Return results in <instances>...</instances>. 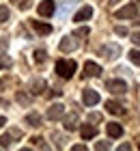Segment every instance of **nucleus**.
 I'll return each instance as SVG.
<instances>
[{
  "label": "nucleus",
  "instance_id": "obj_22",
  "mask_svg": "<svg viewBox=\"0 0 140 151\" xmlns=\"http://www.w3.org/2000/svg\"><path fill=\"white\" fill-rule=\"evenodd\" d=\"M28 2H30V0H13V4L19 6V9H28V6H30Z\"/></svg>",
  "mask_w": 140,
  "mask_h": 151
},
{
  "label": "nucleus",
  "instance_id": "obj_6",
  "mask_svg": "<svg viewBox=\"0 0 140 151\" xmlns=\"http://www.w3.org/2000/svg\"><path fill=\"white\" fill-rule=\"evenodd\" d=\"M75 47H78V41H75L73 37H62L60 43H58V50L60 52H73Z\"/></svg>",
  "mask_w": 140,
  "mask_h": 151
},
{
  "label": "nucleus",
  "instance_id": "obj_17",
  "mask_svg": "<svg viewBox=\"0 0 140 151\" xmlns=\"http://www.w3.org/2000/svg\"><path fill=\"white\" fill-rule=\"evenodd\" d=\"M26 123H28V125H32V127H39L41 125V116L34 114V112H30V114L26 116Z\"/></svg>",
  "mask_w": 140,
  "mask_h": 151
},
{
  "label": "nucleus",
  "instance_id": "obj_33",
  "mask_svg": "<svg viewBox=\"0 0 140 151\" xmlns=\"http://www.w3.org/2000/svg\"><path fill=\"white\" fill-rule=\"evenodd\" d=\"M136 4H140V0H136Z\"/></svg>",
  "mask_w": 140,
  "mask_h": 151
},
{
  "label": "nucleus",
  "instance_id": "obj_12",
  "mask_svg": "<svg viewBox=\"0 0 140 151\" xmlns=\"http://www.w3.org/2000/svg\"><path fill=\"white\" fill-rule=\"evenodd\" d=\"M106 110L112 112V114H125V108L118 104V101H114V99H108L106 101Z\"/></svg>",
  "mask_w": 140,
  "mask_h": 151
},
{
  "label": "nucleus",
  "instance_id": "obj_1",
  "mask_svg": "<svg viewBox=\"0 0 140 151\" xmlns=\"http://www.w3.org/2000/svg\"><path fill=\"white\" fill-rule=\"evenodd\" d=\"M56 73H58L60 78L69 80L75 73V60H58V63H56Z\"/></svg>",
  "mask_w": 140,
  "mask_h": 151
},
{
  "label": "nucleus",
  "instance_id": "obj_15",
  "mask_svg": "<svg viewBox=\"0 0 140 151\" xmlns=\"http://www.w3.org/2000/svg\"><path fill=\"white\" fill-rule=\"evenodd\" d=\"M101 54L106 58H116V54H121V47L118 45H106V47H101Z\"/></svg>",
  "mask_w": 140,
  "mask_h": 151
},
{
  "label": "nucleus",
  "instance_id": "obj_26",
  "mask_svg": "<svg viewBox=\"0 0 140 151\" xmlns=\"http://www.w3.org/2000/svg\"><path fill=\"white\" fill-rule=\"evenodd\" d=\"M131 41H134L136 45H140V32H134V35H131Z\"/></svg>",
  "mask_w": 140,
  "mask_h": 151
},
{
  "label": "nucleus",
  "instance_id": "obj_5",
  "mask_svg": "<svg viewBox=\"0 0 140 151\" xmlns=\"http://www.w3.org/2000/svg\"><path fill=\"white\" fill-rule=\"evenodd\" d=\"M82 101L86 106H95V104H99V93L93 91V88H86V91L82 93Z\"/></svg>",
  "mask_w": 140,
  "mask_h": 151
},
{
  "label": "nucleus",
  "instance_id": "obj_24",
  "mask_svg": "<svg viewBox=\"0 0 140 151\" xmlns=\"http://www.w3.org/2000/svg\"><path fill=\"white\" fill-rule=\"evenodd\" d=\"M88 32H90L88 28H78V30H75V37H86Z\"/></svg>",
  "mask_w": 140,
  "mask_h": 151
},
{
  "label": "nucleus",
  "instance_id": "obj_21",
  "mask_svg": "<svg viewBox=\"0 0 140 151\" xmlns=\"http://www.w3.org/2000/svg\"><path fill=\"white\" fill-rule=\"evenodd\" d=\"M95 149H99V151H106V149H110V142H108V140H99V142L95 145Z\"/></svg>",
  "mask_w": 140,
  "mask_h": 151
},
{
  "label": "nucleus",
  "instance_id": "obj_25",
  "mask_svg": "<svg viewBox=\"0 0 140 151\" xmlns=\"http://www.w3.org/2000/svg\"><path fill=\"white\" fill-rule=\"evenodd\" d=\"M114 32H116V35H127V28H123V26H116V28H114Z\"/></svg>",
  "mask_w": 140,
  "mask_h": 151
},
{
  "label": "nucleus",
  "instance_id": "obj_32",
  "mask_svg": "<svg viewBox=\"0 0 140 151\" xmlns=\"http://www.w3.org/2000/svg\"><path fill=\"white\" fill-rule=\"evenodd\" d=\"M4 123H6V121H4V116H0V127H2Z\"/></svg>",
  "mask_w": 140,
  "mask_h": 151
},
{
  "label": "nucleus",
  "instance_id": "obj_30",
  "mask_svg": "<svg viewBox=\"0 0 140 151\" xmlns=\"http://www.w3.org/2000/svg\"><path fill=\"white\" fill-rule=\"evenodd\" d=\"M73 151H86V147L84 145H73Z\"/></svg>",
  "mask_w": 140,
  "mask_h": 151
},
{
  "label": "nucleus",
  "instance_id": "obj_16",
  "mask_svg": "<svg viewBox=\"0 0 140 151\" xmlns=\"http://www.w3.org/2000/svg\"><path fill=\"white\" fill-rule=\"evenodd\" d=\"M65 127L69 129V132L78 127V112H71L69 116H65Z\"/></svg>",
  "mask_w": 140,
  "mask_h": 151
},
{
  "label": "nucleus",
  "instance_id": "obj_11",
  "mask_svg": "<svg viewBox=\"0 0 140 151\" xmlns=\"http://www.w3.org/2000/svg\"><path fill=\"white\" fill-rule=\"evenodd\" d=\"M106 132H108L110 138H121V136H123V127L118 125V123L112 121V123H108V125H106Z\"/></svg>",
  "mask_w": 140,
  "mask_h": 151
},
{
  "label": "nucleus",
  "instance_id": "obj_20",
  "mask_svg": "<svg viewBox=\"0 0 140 151\" xmlns=\"http://www.w3.org/2000/svg\"><path fill=\"white\" fill-rule=\"evenodd\" d=\"M45 56H47V54H45L43 50H37V52H34V60H37V63H43Z\"/></svg>",
  "mask_w": 140,
  "mask_h": 151
},
{
  "label": "nucleus",
  "instance_id": "obj_8",
  "mask_svg": "<svg viewBox=\"0 0 140 151\" xmlns=\"http://www.w3.org/2000/svg\"><path fill=\"white\" fill-rule=\"evenodd\" d=\"M114 17L116 19H127V17H136V6L134 4H127V6H123V9H118L114 13Z\"/></svg>",
  "mask_w": 140,
  "mask_h": 151
},
{
  "label": "nucleus",
  "instance_id": "obj_2",
  "mask_svg": "<svg viewBox=\"0 0 140 151\" xmlns=\"http://www.w3.org/2000/svg\"><path fill=\"white\" fill-rule=\"evenodd\" d=\"M37 11H39L41 17H50V15H54V11H56L54 0H41L39 6H37Z\"/></svg>",
  "mask_w": 140,
  "mask_h": 151
},
{
  "label": "nucleus",
  "instance_id": "obj_31",
  "mask_svg": "<svg viewBox=\"0 0 140 151\" xmlns=\"http://www.w3.org/2000/svg\"><path fill=\"white\" fill-rule=\"evenodd\" d=\"M118 149H121V151H129V149H131V145H127V142H125V145H121Z\"/></svg>",
  "mask_w": 140,
  "mask_h": 151
},
{
  "label": "nucleus",
  "instance_id": "obj_27",
  "mask_svg": "<svg viewBox=\"0 0 140 151\" xmlns=\"http://www.w3.org/2000/svg\"><path fill=\"white\" fill-rule=\"evenodd\" d=\"M9 65V58H4V56H0V69H2V67H6Z\"/></svg>",
  "mask_w": 140,
  "mask_h": 151
},
{
  "label": "nucleus",
  "instance_id": "obj_9",
  "mask_svg": "<svg viewBox=\"0 0 140 151\" xmlns=\"http://www.w3.org/2000/svg\"><path fill=\"white\" fill-rule=\"evenodd\" d=\"M93 17V6H82V9L73 15V22H86Z\"/></svg>",
  "mask_w": 140,
  "mask_h": 151
},
{
  "label": "nucleus",
  "instance_id": "obj_3",
  "mask_svg": "<svg viewBox=\"0 0 140 151\" xmlns=\"http://www.w3.org/2000/svg\"><path fill=\"white\" fill-rule=\"evenodd\" d=\"M106 88L112 95H123L125 91H127V84H125L123 80H108L106 82Z\"/></svg>",
  "mask_w": 140,
  "mask_h": 151
},
{
  "label": "nucleus",
  "instance_id": "obj_7",
  "mask_svg": "<svg viewBox=\"0 0 140 151\" xmlns=\"http://www.w3.org/2000/svg\"><path fill=\"white\" fill-rule=\"evenodd\" d=\"M19 136H22V132H19V129H11L9 134H4L2 138H0V147H2V149L11 147V142L15 140V138H19Z\"/></svg>",
  "mask_w": 140,
  "mask_h": 151
},
{
  "label": "nucleus",
  "instance_id": "obj_10",
  "mask_svg": "<svg viewBox=\"0 0 140 151\" xmlns=\"http://www.w3.org/2000/svg\"><path fill=\"white\" fill-rule=\"evenodd\" d=\"M101 73V67L93 63V60H86L84 63V76H90V78H95V76H99Z\"/></svg>",
  "mask_w": 140,
  "mask_h": 151
},
{
  "label": "nucleus",
  "instance_id": "obj_29",
  "mask_svg": "<svg viewBox=\"0 0 140 151\" xmlns=\"http://www.w3.org/2000/svg\"><path fill=\"white\" fill-rule=\"evenodd\" d=\"M90 121H101V114H97V112H93V114H90Z\"/></svg>",
  "mask_w": 140,
  "mask_h": 151
},
{
  "label": "nucleus",
  "instance_id": "obj_23",
  "mask_svg": "<svg viewBox=\"0 0 140 151\" xmlns=\"http://www.w3.org/2000/svg\"><path fill=\"white\" fill-rule=\"evenodd\" d=\"M41 88H43V82H34V84H32V93H41Z\"/></svg>",
  "mask_w": 140,
  "mask_h": 151
},
{
  "label": "nucleus",
  "instance_id": "obj_4",
  "mask_svg": "<svg viewBox=\"0 0 140 151\" xmlns=\"http://www.w3.org/2000/svg\"><path fill=\"white\" fill-rule=\"evenodd\" d=\"M65 116V106L62 104H52L50 108H47V119L50 121H58Z\"/></svg>",
  "mask_w": 140,
  "mask_h": 151
},
{
  "label": "nucleus",
  "instance_id": "obj_13",
  "mask_svg": "<svg viewBox=\"0 0 140 151\" xmlns=\"http://www.w3.org/2000/svg\"><path fill=\"white\" fill-rule=\"evenodd\" d=\"M80 134H82L84 140H90V138H95V136H97V127L95 125H82L80 127Z\"/></svg>",
  "mask_w": 140,
  "mask_h": 151
},
{
  "label": "nucleus",
  "instance_id": "obj_28",
  "mask_svg": "<svg viewBox=\"0 0 140 151\" xmlns=\"http://www.w3.org/2000/svg\"><path fill=\"white\" fill-rule=\"evenodd\" d=\"M32 142H34L37 147H45V145H43V138H32Z\"/></svg>",
  "mask_w": 140,
  "mask_h": 151
},
{
  "label": "nucleus",
  "instance_id": "obj_14",
  "mask_svg": "<svg viewBox=\"0 0 140 151\" xmlns=\"http://www.w3.org/2000/svg\"><path fill=\"white\" fill-rule=\"evenodd\" d=\"M32 24V28L39 32V35H50L52 32V26L50 24H43V22H37V19H34V22H30Z\"/></svg>",
  "mask_w": 140,
  "mask_h": 151
},
{
  "label": "nucleus",
  "instance_id": "obj_19",
  "mask_svg": "<svg viewBox=\"0 0 140 151\" xmlns=\"http://www.w3.org/2000/svg\"><path fill=\"white\" fill-rule=\"evenodd\" d=\"M9 19V9L4 4H0V22H6Z\"/></svg>",
  "mask_w": 140,
  "mask_h": 151
},
{
  "label": "nucleus",
  "instance_id": "obj_18",
  "mask_svg": "<svg viewBox=\"0 0 140 151\" xmlns=\"http://www.w3.org/2000/svg\"><path fill=\"white\" fill-rule=\"evenodd\" d=\"M129 60H131L134 65L140 67V52H138V50H131V52H129Z\"/></svg>",
  "mask_w": 140,
  "mask_h": 151
}]
</instances>
